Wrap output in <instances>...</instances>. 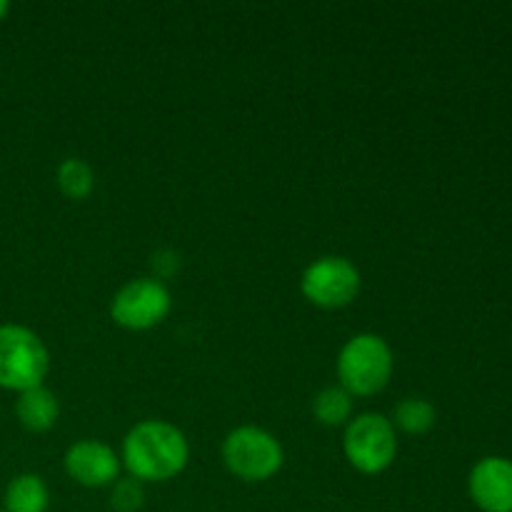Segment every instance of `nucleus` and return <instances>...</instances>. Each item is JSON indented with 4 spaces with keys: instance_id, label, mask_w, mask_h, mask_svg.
I'll use <instances>...</instances> for the list:
<instances>
[{
    "instance_id": "obj_1",
    "label": "nucleus",
    "mask_w": 512,
    "mask_h": 512,
    "mask_svg": "<svg viewBox=\"0 0 512 512\" xmlns=\"http://www.w3.org/2000/svg\"><path fill=\"white\" fill-rule=\"evenodd\" d=\"M190 460V443L180 428L168 420L148 418L135 423L123 438L120 463L130 478L140 483L175 480Z\"/></svg>"
},
{
    "instance_id": "obj_2",
    "label": "nucleus",
    "mask_w": 512,
    "mask_h": 512,
    "mask_svg": "<svg viewBox=\"0 0 512 512\" xmlns=\"http://www.w3.org/2000/svg\"><path fill=\"white\" fill-rule=\"evenodd\" d=\"M340 388L353 398H373L388 388L395 370V355L388 340L375 333H358L340 348L338 360Z\"/></svg>"
},
{
    "instance_id": "obj_3",
    "label": "nucleus",
    "mask_w": 512,
    "mask_h": 512,
    "mask_svg": "<svg viewBox=\"0 0 512 512\" xmlns=\"http://www.w3.org/2000/svg\"><path fill=\"white\" fill-rule=\"evenodd\" d=\"M50 350L35 330L18 323L0 325V388L23 393L45 385Z\"/></svg>"
},
{
    "instance_id": "obj_4",
    "label": "nucleus",
    "mask_w": 512,
    "mask_h": 512,
    "mask_svg": "<svg viewBox=\"0 0 512 512\" xmlns=\"http://www.w3.org/2000/svg\"><path fill=\"white\" fill-rule=\"evenodd\" d=\"M220 453H223L228 473L243 483H265L275 478L285 463V450L280 440L258 425H240L230 430Z\"/></svg>"
},
{
    "instance_id": "obj_5",
    "label": "nucleus",
    "mask_w": 512,
    "mask_h": 512,
    "mask_svg": "<svg viewBox=\"0 0 512 512\" xmlns=\"http://www.w3.org/2000/svg\"><path fill=\"white\" fill-rule=\"evenodd\" d=\"M343 453L350 468L380 475L398 458V430L383 413H360L345 425Z\"/></svg>"
},
{
    "instance_id": "obj_6",
    "label": "nucleus",
    "mask_w": 512,
    "mask_h": 512,
    "mask_svg": "<svg viewBox=\"0 0 512 512\" xmlns=\"http://www.w3.org/2000/svg\"><path fill=\"white\" fill-rule=\"evenodd\" d=\"M173 310V295L160 278L128 280L110 298V318L118 328L145 333L163 323Z\"/></svg>"
},
{
    "instance_id": "obj_7",
    "label": "nucleus",
    "mask_w": 512,
    "mask_h": 512,
    "mask_svg": "<svg viewBox=\"0 0 512 512\" xmlns=\"http://www.w3.org/2000/svg\"><path fill=\"white\" fill-rule=\"evenodd\" d=\"M363 288V275L353 260L343 255H323L300 275V293L323 310H340L355 303Z\"/></svg>"
},
{
    "instance_id": "obj_8",
    "label": "nucleus",
    "mask_w": 512,
    "mask_h": 512,
    "mask_svg": "<svg viewBox=\"0 0 512 512\" xmlns=\"http://www.w3.org/2000/svg\"><path fill=\"white\" fill-rule=\"evenodd\" d=\"M65 473L83 488H110L118 480L120 455L103 440L83 438L65 450Z\"/></svg>"
},
{
    "instance_id": "obj_9",
    "label": "nucleus",
    "mask_w": 512,
    "mask_h": 512,
    "mask_svg": "<svg viewBox=\"0 0 512 512\" xmlns=\"http://www.w3.org/2000/svg\"><path fill=\"white\" fill-rule=\"evenodd\" d=\"M470 500L483 512H512V460L488 455L468 478Z\"/></svg>"
},
{
    "instance_id": "obj_10",
    "label": "nucleus",
    "mask_w": 512,
    "mask_h": 512,
    "mask_svg": "<svg viewBox=\"0 0 512 512\" xmlns=\"http://www.w3.org/2000/svg\"><path fill=\"white\" fill-rule=\"evenodd\" d=\"M15 418L30 433H48L60 418L58 395L45 385L23 390L15 400Z\"/></svg>"
},
{
    "instance_id": "obj_11",
    "label": "nucleus",
    "mask_w": 512,
    "mask_h": 512,
    "mask_svg": "<svg viewBox=\"0 0 512 512\" xmlns=\"http://www.w3.org/2000/svg\"><path fill=\"white\" fill-rule=\"evenodd\" d=\"M50 505V490L35 473H20L8 483L3 495L5 512H45Z\"/></svg>"
},
{
    "instance_id": "obj_12",
    "label": "nucleus",
    "mask_w": 512,
    "mask_h": 512,
    "mask_svg": "<svg viewBox=\"0 0 512 512\" xmlns=\"http://www.w3.org/2000/svg\"><path fill=\"white\" fill-rule=\"evenodd\" d=\"M313 415L325 428H345L353 420V395L340 385L323 388L313 398Z\"/></svg>"
},
{
    "instance_id": "obj_13",
    "label": "nucleus",
    "mask_w": 512,
    "mask_h": 512,
    "mask_svg": "<svg viewBox=\"0 0 512 512\" xmlns=\"http://www.w3.org/2000/svg\"><path fill=\"white\" fill-rule=\"evenodd\" d=\"M435 405L425 398H403L393 410V423L395 430L405 435H425L435 428Z\"/></svg>"
},
{
    "instance_id": "obj_14",
    "label": "nucleus",
    "mask_w": 512,
    "mask_h": 512,
    "mask_svg": "<svg viewBox=\"0 0 512 512\" xmlns=\"http://www.w3.org/2000/svg\"><path fill=\"white\" fill-rule=\"evenodd\" d=\"M58 190L68 200H85L95 188V173L85 160L65 158L55 173Z\"/></svg>"
},
{
    "instance_id": "obj_15",
    "label": "nucleus",
    "mask_w": 512,
    "mask_h": 512,
    "mask_svg": "<svg viewBox=\"0 0 512 512\" xmlns=\"http://www.w3.org/2000/svg\"><path fill=\"white\" fill-rule=\"evenodd\" d=\"M145 505V485L135 478H118L110 485V508L115 512H138Z\"/></svg>"
},
{
    "instance_id": "obj_16",
    "label": "nucleus",
    "mask_w": 512,
    "mask_h": 512,
    "mask_svg": "<svg viewBox=\"0 0 512 512\" xmlns=\"http://www.w3.org/2000/svg\"><path fill=\"white\" fill-rule=\"evenodd\" d=\"M8 10H10V5L5 3V0H0V20H3L5 15H8Z\"/></svg>"
},
{
    "instance_id": "obj_17",
    "label": "nucleus",
    "mask_w": 512,
    "mask_h": 512,
    "mask_svg": "<svg viewBox=\"0 0 512 512\" xmlns=\"http://www.w3.org/2000/svg\"><path fill=\"white\" fill-rule=\"evenodd\" d=\"M0 512H5V510H0Z\"/></svg>"
}]
</instances>
